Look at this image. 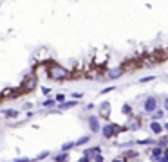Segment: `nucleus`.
Masks as SVG:
<instances>
[{"label": "nucleus", "instance_id": "f257e3e1", "mask_svg": "<svg viewBox=\"0 0 168 162\" xmlns=\"http://www.w3.org/2000/svg\"><path fill=\"white\" fill-rule=\"evenodd\" d=\"M47 76H49V78H51L52 81H64V79L71 78V72H69L65 67L58 65V63H49Z\"/></svg>", "mask_w": 168, "mask_h": 162}, {"label": "nucleus", "instance_id": "f03ea898", "mask_svg": "<svg viewBox=\"0 0 168 162\" xmlns=\"http://www.w3.org/2000/svg\"><path fill=\"white\" fill-rule=\"evenodd\" d=\"M35 86H36V76L27 74L24 78V81H22V85H20V92H29V90H33Z\"/></svg>", "mask_w": 168, "mask_h": 162}, {"label": "nucleus", "instance_id": "7ed1b4c3", "mask_svg": "<svg viewBox=\"0 0 168 162\" xmlns=\"http://www.w3.org/2000/svg\"><path fill=\"white\" fill-rule=\"evenodd\" d=\"M157 110V99L155 97H148V99L145 101V112H155Z\"/></svg>", "mask_w": 168, "mask_h": 162}, {"label": "nucleus", "instance_id": "20e7f679", "mask_svg": "<svg viewBox=\"0 0 168 162\" xmlns=\"http://www.w3.org/2000/svg\"><path fill=\"white\" fill-rule=\"evenodd\" d=\"M130 117V121H128V124H125L128 130H139L141 128V119L139 117H136V115H128Z\"/></svg>", "mask_w": 168, "mask_h": 162}, {"label": "nucleus", "instance_id": "39448f33", "mask_svg": "<svg viewBox=\"0 0 168 162\" xmlns=\"http://www.w3.org/2000/svg\"><path fill=\"white\" fill-rule=\"evenodd\" d=\"M100 115L101 117H109L110 115V103L109 101H103L100 106Z\"/></svg>", "mask_w": 168, "mask_h": 162}, {"label": "nucleus", "instance_id": "423d86ee", "mask_svg": "<svg viewBox=\"0 0 168 162\" xmlns=\"http://www.w3.org/2000/svg\"><path fill=\"white\" fill-rule=\"evenodd\" d=\"M89 126H90V130H92V132H100V121H98V117L96 115H90L89 117Z\"/></svg>", "mask_w": 168, "mask_h": 162}, {"label": "nucleus", "instance_id": "0eeeda50", "mask_svg": "<svg viewBox=\"0 0 168 162\" xmlns=\"http://www.w3.org/2000/svg\"><path fill=\"white\" fill-rule=\"evenodd\" d=\"M150 130H152V133H154V135H161L164 128H163L159 123H157V121H152V123H150Z\"/></svg>", "mask_w": 168, "mask_h": 162}, {"label": "nucleus", "instance_id": "6e6552de", "mask_svg": "<svg viewBox=\"0 0 168 162\" xmlns=\"http://www.w3.org/2000/svg\"><path fill=\"white\" fill-rule=\"evenodd\" d=\"M123 72H125V69H123V67H118V69H112V70L109 72V78H110V79H116V78H121V76H123Z\"/></svg>", "mask_w": 168, "mask_h": 162}, {"label": "nucleus", "instance_id": "1a4fd4ad", "mask_svg": "<svg viewBox=\"0 0 168 162\" xmlns=\"http://www.w3.org/2000/svg\"><path fill=\"white\" fill-rule=\"evenodd\" d=\"M161 155H163V148H161V146H155V148L152 149V155H150V157H152V160H157Z\"/></svg>", "mask_w": 168, "mask_h": 162}, {"label": "nucleus", "instance_id": "9d476101", "mask_svg": "<svg viewBox=\"0 0 168 162\" xmlns=\"http://www.w3.org/2000/svg\"><path fill=\"white\" fill-rule=\"evenodd\" d=\"M78 104V101H69V103H60V110H67V108H71V106H76Z\"/></svg>", "mask_w": 168, "mask_h": 162}, {"label": "nucleus", "instance_id": "9b49d317", "mask_svg": "<svg viewBox=\"0 0 168 162\" xmlns=\"http://www.w3.org/2000/svg\"><path fill=\"white\" fill-rule=\"evenodd\" d=\"M67 158H69V155H67V151H61L60 155H56V158H54V160H56V162H65Z\"/></svg>", "mask_w": 168, "mask_h": 162}, {"label": "nucleus", "instance_id": "f8f14e48", "mask_svg": "<svg viewBox=\"0 0 168 162\" xmlns=\"http://www.w3.org/2000/svg\"><path fill=\"white\" fill-rule=\"evenodd\" d=\"M152 114H154V115H152V121H159V119L164 115L163 110H155V112H152Z\"/></svg>", "mask_w": 168, "mask_h": 162}, {"label": "nucleus", "instance_id": "ddd939ff", "mask_svg": "<svg viewBox=\"0 0 168 162\" xmlns=\"http://www.w3.org/2000/svg\"><path fill=\"white\" fill-rule=\"evenodd\" d=\"M155 144H157V146H161V148H166V146H168V137H161Z\"/></svg>", "mask_w": 168, "mask_h": 162}, {"label": "nucleus", "instance_id": "4468645a", "mask_svg": "<svg viewBox=\"0 0 168 162\" xmlns=\"http://www.w3.org/2000/svg\"><path fill=\"white\" fill-rule=\"evenodd\" d=\"M89 139H90L89 135H85V137H81V139H78V140H76V146H81V144H85V142H89Z\"/></svg>", "mask_w": 168, "mask_h": 162}, {"label": "nucleus", "instance_id": "2eb2a0df", "mask_svg": "<svg viewBox=\"0 0 168 162\" xmlns=\"http://www.w3.org/2000/svg\"><path fill=\"white\" fill-rule=\"evenodd\" d=\"M138 144H143V146H148V144H155L152 139H143V140H138Z\"/></svg>", "mask_w": 168, "mask_h": 162}, {"label": "nucleus", "instance_id": "dca6fc26", "mask_svg": "<svg viewBox=\"0 0 168 162\" xmlns=\"http://www.w3.org/2000/svg\"><path fill=\"white\" fill-rule=\"evenodd\" d=\"M74 146H76V142H67V144L61 146V151H69L71 148H74Z\"/></svg>", "mask_w": 168, "mask_h": 162}, {"label": "nucleus", "instance_id": "f3484780", "mask_svg": "<svg viewBox=\"0 0 168 162\" xmlns=\"http://www.w3.org/2000/svg\"><path fill=\"white\" fill-rule=\"evenodd\" d=\"M123 114H127V115H132V108H130V104H123Z\"/></svg>", "mask_w": 168, "mask_h": 162}, {"label": "nucleus", "instance_id": "a211bd4d", "mask_svg": "<svg viewBox=\"0 0 168 162\" xmlns=\"http://www.w3.org/2000/svg\"><path fill=\"white\" fill-rule=\"evenodd\" d=\"M92 160H94V162H103L105 158H103V155H101V153H94V157H92Z\"/></svg>", "mask_w": 168, "mask_h": 162}, {"label": "nucleus", "instance_id": "6ab92c4d", "mask_svg": "<svg viewBox=\"0 0 168 162\" xmlns=\"http://www.w3.org/2000/svg\"><path fill=\"white\" fill-rule=\"evenodd\" d=\"M6 115H7V117H16V115H18V112H15V110H7V112H6Z\"/></svg>", "mask_w": 168, "mask_h": 162}, {"label": "nucleus", "instance_id": "aec40b11", "mask_svg": "<svg viewBox=\"0 0 168 162\" xmlns=\"http://www.w3.org/2000/svg\"><path fill=\"white\" fill-rule=\"evenodd\" d=\"M64 99H65V95H64V94H58L54 101H60V103H64Z\"/></svg>", "mask_w": 168, "mask_h": 162}, {"label": "nucleus", "instance_id": "412c9836", "mask_svg": "<svg viewBox=\"0 0 168 162\" xmlns=\"http://www.w3.org/2000/svg\"><path fill=\"white\" fill-rule=\"evenodd\" d=\"M54 104V99H47V101H44V106H52Z\"/></svg>", "mask_w": 168, "mask_h": 162}, {"label": "nucleus", "instance_id": "4be33fe9", "mask_svg": "<svg viewBox=\"0 0 168 162\" xmlns=\"http://www.w3.org/2000/svg\"><path fill=\"white\" fill-rule=\"evenodd\" d=\"M155 162H168V157H164V155H161L159 158H157Z\"/></svg>", "mask_w": 168, "mask_h": 162}, {"label": "nucleus", "instance_id": "5701e85b", "mask_svg": "<svg viewBox=\"0 0 168 162\" xmlns=\"http://www.w3.org/2000/svg\"><path fill=\"white\" fill-rule=\"evenodd\" d=\"M152 79H154V76H146V78H143L141 81H143V83H146V81H152Z\"/></svg>", "mask_w": 168, "mask_h": 162}, {"label": "nucleus", "instance_id": "b1692460", "mask_svg": "<svg viewBox=\"0 0 168 162\" xmlns=\"http://www.w3.org/2000/svg\"><path fill=\"white\" fill-rule=\"evenodd\" d=\"M114 90V86H109V88H105V90H101V94H109V92H112Z\"/></svg>", "mask_w": 168, "mask_h": 162}, {"label": "nucleus", "instance_id": "393cba45", "mask_svg": "<svg viewBox=\"0 0 168 162\" xmlns=\"http://www.w3.org/2000/svg\"><path fill=\"white\" fill-rule=\"evenodd\" d=\"M47 155H49V153H47V151H45V153H40V155H38V158H36V160H42V158H45V157H47Z\"/></svg>", "mask_w": 168, "mask_h": 162}, {"label": "nucleus", "instance_id": "a878e982", "mask_svg": "<svg viewBox=\"0 0 168 162\" xmlns=\"http://www.w3.org/2000/svg\"><path fill=\"white\" fill-rule=\"evenodd\" d=\"M125 157H136V151H127V153H125Z\"/></svg>", "mask_w": 168, "mask_h": 162}, {"label": "nucleus", "instance_id": "bb28decb", "mask_svg": "<svg viewBox=\"0 0 168 162\" xmlns=\"http://www.w3.org/2000/svg\"><path fill=\"white\" fill-rule=\"evenodd\" d=\"M80 162H90V158L89 157H83V158H80Z\"/></svg>", "mask_w": 168, "mask_h": 162}, {"label": "nucleus", "instance_id": "cd10ccee", "mask_svg": "<svg viewBox=\"0 0 168 162\" xmlns=\"http://www.w3.org/2000/svg\"><path fill=\"white\" fill-rule=\"evenodd\" d=\"M163 155H164V157H168V146H166V148L163 149Z\"/></svg>", "mask_w": 168, "mask_h": 162}, {"label": "nucleus", "instance_id": "c85d7f7f", "mask_svg": "<svg viewBox=\"0 0 168 162\" xmlns=\"http://www.w3.org/2000/svg\"><path fill=\"white\" fill-rule=\"evenodd\" d=\"M164 110H168V97L164 99Z\"/></svg>", "mask_w": 168, "mask_h": 162}, {"label": "nucleus", "instance_id": "c756f323", "mask_svg": "<svg viewBox=\"0 0 168 162\" xmlns=\"http://www.w3.org/2000/svg\"><path fill=\"white\" fill-rule=\"evenodd\" d=\"M164 130H166V132H168V123H166V124H164Z\"/></svg>", "mask_w": 168, "mask_h": 162}, {"label": "nucleus", "instance_id": "7c9ffc66", "mask_svg": "<svg viewBox=\"0 0 168 162\" xmlns=\"http://www.w3.org/2000/svg\"><path fill=\"white\" fill-rule=\"evenodd\" d=\"M112 162H125V160H118V158H116V160H112Z\"/></svg>", "mask_w": 168, "mask_h": 162}, {"label": "nucleus", "instance_id": "2f4dec72", "mask_svg": "<svg viewBox=\"0 0 168 162\" xmlns=\"http://www.w3.org/2000/svg\"><path fill=\"white\" fill-rule=\"evenodd\" d=\"M125 162H127V160H125Z\"/></svg>", "mask_w": 168, "mask_h": 162}]
</instances>
